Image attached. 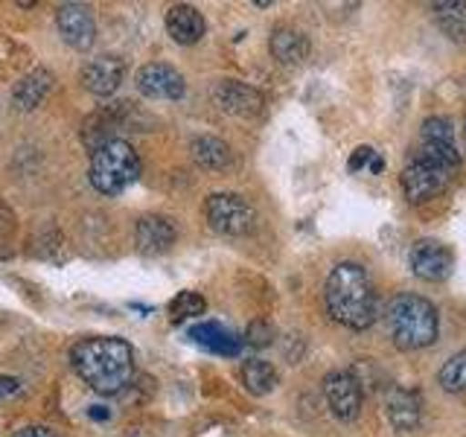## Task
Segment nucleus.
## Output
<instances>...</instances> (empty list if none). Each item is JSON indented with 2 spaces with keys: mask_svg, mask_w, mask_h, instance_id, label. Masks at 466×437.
<instances>
[{
  "mask_svg": "<svg viewBox=\"0 0 466 437\" xmlns=\"http://www.w3.org/2000/svg\"><path fill=\"white\" fill-rule=\"evenodd\" d=\"M242 382L248 391L254 393V397H266V393H271L277 388L280 376H277L274 364L262 361V359H251V361L242 364Z\"/></svg>",
  "mask_w": 466,
  "mask_h": 437,
  "instance_id": "4be33fe9",
  "label": "nucleus"
},
{
  "mask_svg": "<svg viewBox=\"0 0 466 437\" xmlns=\"http://www.w3.org/2000/svg\"><path fill=\"white\" fill-rule=\"evenodd\" d=\"M347 169H350V172H361V169H368V172H382V169H385V160L379 158V152L373 149V146H359V149H356L353 155H350Z\"/></svg>",
  "mask_w": 466,
  "mask_h": 437,
  "instance_id": "393cba45",
  "label": "nucleus"
},
{
  "mask_svg": "<svg viewBox=\"0 0 466 437\" xmlns=\"http://www.w3.org/2000/svg\"><path fill=\"white\" fill-rule=\"evenodd\" d=\"M268 50L280 65H300L303 58L309 56V38H306L300 29L277 26L271 33Z\"/></svg>",
  "mask_w": 466,
  "mask_h": 437,
  "instance_id": "6ab92c4d",
  "label": "nucleus"
},
{
  "mask_svg": "<svg viewBox=\"0 0 466 437\" xmlns=\"http://www.w3.org/2000/svg\"><path fill=\"white\" fill-rule=\"evenodd\" d=\"M137 91L146 99H181L187 85L184 76L167 62H152L137 70Z\"/></svg>",
  "mask_w": 466,
  "mask_h": 437,
  "instance_id": "f8f14e48",
  "label": "nucleus"
},
{
  "mask_svg": "<svg viewBox=\"0 0 466 437\" xmlns=\"http://www.w3.org/2000/svg\"><path fill=\"white\" fill-rule=\"evenodd\" d=\"M324 393L332 408V414L350 422L361 412V382L350 371H332L324 379Z\"/></svg>",
  "mask_w": 466,
  "mask_h": 437,
  "instance_id": "9b49d317",
  "label": "nucleus"
},
{
  "mask_svg": "<svg viewBox=\"0 0 466 437\" xmlns=\"http://www.w3.org/2000/svg\"><path fill=\"white\" fill-rule=\"evenodd\" d=\"M87 414H91L94 420H108V408H102V405H94V408H91V412H87Z\"/></svg>",
  "mask_w": 466,
  "mask_h": 437,
  "instance_id": "c85d7f7f",
  "label": "nucleus"
},
{
  "mask_svg": "<svg viewBox=\"0 0 466 437\" xmlns=\"http://www.w3.org/2000/svg\"><path fill=\"white\" fill-rule=\"evenodd\" d=\"M408 262H411V271L417 277L429 283H441L455 269V259H451V251L437 239H417L411 245V254H408Z\"/></svg>",
  "mask_w": 466,
  "mask_h": 437,
  "instance_id": "6e6552de",
  "label": "nucleus"
},
{
  "mask_svg": "<svg viewBox=\"0 0 466 437\" xmlns=\"http://www.w3.org/2000/svg\"><path fill=\"white\" fill-rule=\"evenodd\" d=\"M327 312L332 320L350 330H368L376 320V291L373 280L359 262H339L324 286Z\"/></svg>",
  "mask_w": 466,
  "mask_h": 437,
  "instance_id": "f03ea898",
  "label": "nucleus"
},
{
  "mask_svg": "<svg viewBox=\"0 0 466 437\" xmlns=\"http://www.w3.org/2000/svg\"><path fill=\"white\" fill-rule=\"evenodd\" d=\"M126 76V62L120 56H96L82 67V85L94 97H111Z\"/></svg>",
  "mask_w": 466,
  "mask_h": 437,
  "instance_id": "ddd939ff",
  "label": "nucleus"
},
{
  "mask_svg": "<svg viewBox=\"0 0 466 437\" xmlns=\"http://www.w3.org/2000/svg\"><path fill=\"white\" fill-rule=\"evenodd\" d=\"M208 310V300H204L198 291H181L178 298L169 303V315L172 320L178 324V320H187V318H198Z\"/></svg>",
  "mask_w": 466,
  "mask_h": 437,
  "instance_id": "b1692460",
  "label": "nucleus"
},
{
  "mask_svg": "<svg viewBox=\"0 0 466 437\" xmlns=\"http://www.w3.org/2000/svg\"><path fill=\"white\" fill-rule=\"evenodd\" d=\"M204 216L222 237H245L257 225V213L239 193H213L204 201Z\"/></svg>",
  "mask_w": 466,
  "mask_h": 437,
  "instance_id": "39448f33",
  "label": "nucleus"
},
{
  "mask_svg": "<svg viewBox=\"0 0 466 437\" xmlns=\"http://www.w3.org/2000/svg\"><path fill=\"white\" fill-rule=\"evenodd\" d=\"M385 414L397 432H414L422 420V402L414 391L408 388H390L385 393Z\"/></svg>",
  "mask_w": 466,
  "mask_h": 437,
  "instance_id": "4468645a",
  "label": "nucleus"
},
{
  "mask_svg": "<svg viewBox=\"0 0 466 437\" xmlns=\"http://www.w3.org/2000/svg\"><path fill=\"white\" fill-rule=\"evenodd\" d=\"M70 364L87 388L114 397L135 376V350L128 341L114 339V335H94V339L73 344Z\"/></svg>",
  "mask_w": 466,
  "mask_h": 437,
  "instance_id": "f257e3e1",
  "label": "nucleus"
},
{
  "mask_svg": "<svg viewBox=\"0 0 466 437\" xmlns=\"http://www.w3.org/2000/svg\"><path fill=\"white\" fill-rule=\"evenodd\" d=\"M56 26L73 50H91L96 41V21L82 4H62L56 9Z\"/></svg>",
  "mask_w": 466,
  "mask_h": 437,
  "instance_id": "9d476101",
  "label": "nucleus"
},
{
  "mask_svg": "<svg viewBox=\"0 0 466 437\" xmlns=\"http://www.w3.org/2000/svg\"><path fill=\"white\" fill-rule=\"evenodd\" d=\"M189 149H193L196 164L204 167V169L225 172V169L233 167V152H230V146H228L225 140H218V137H210V135L196 137Z\"/></svg>",
  "mask_w": 466,
  "mask_h": 437,
  "instance_id": "aec40b11",
  "label": "nucleus"
},
{
  "mask_svg": "<svg viewBox=\"0 0 466 437\" xmlns=\"http://www.w3.org/2000/svg\"><path fill=\"white\" fill-rule=\"evenodd\" d=\"M420 155L441 160L449 169L461 167V152L455 146V131L446 117H429L420 128Z\"/></svg>",
  "mask_w": 466,
  "mask_h": 437,
  "instance_id": "0eeeda50",
  "label": "nucleus"
},
{
  "mask_svg": "<svg viewBox=\"0 0 466 437\" xmlns=\"http://www.w3.org/2000/svg\"><path fill=\"white\" fill-rule=\"evenodd\" d=\"M455 169H449L441 160H434L429 155H417L414 160H408V167L402 169V193L411 204H422L434 198L437 193H443L449 187Z\"/></svg>",
  "mask_w": 466,
  "mask_h": 437,
  "instance_id": "423d86ee",
  "label": "nucleus"
},
{
  "mask_svg": "<svg viewBox=\"0 0 466 437\" xmlns=\"http://www.w3.org/2000/svg\"><path fill=\"white\" fill-rule=\"evenodd\" d=\"M167 33L178 44H198L204 33H208V24H204L201 12L196 6L178 4L167 12Z\"/></svg>",
  "mask_w": 466,
  "mask_h": 437,
  "instance_id": "a211bd4d",
  "label": "nucleus"
},
{
  "mask_svg": "<svg viewBox=\"0 0 466 437\" xmlns=\"http://www.w3.org/2000/svg\"><path fill=\"white\" fill-rule=\"evenodd\" d=\"M189 339L201 344L204 350H210L216 356H239L242 339L237 332H230L228 327L216 324V320H201L193 330H189Z\"/></svg>",
  "mask_w": 466,
  "mask_h": 437,
  "instance_id": "f3484780",
  "label": "nucleus"
},
{
  "mask_svg": "<svg viewBox=\"0 0 466 437\" xmlns=\"http://www.w3.org/2000/svg\"><path fill=\"white\" fill-rule=\"evenodd\" d=\"M463 143H466V117H463Z\"/></svg>",
  "mask_w": 466,
  "mask_h": 437,
  "instance_id": "c756f323",
  "label": "nucleus"
},
{
  "mask_svg": "<svg viewBox=\"0 0 466 437\" xmlns=\"http://www.w3.org/2000/svg\"><path fill=\"white\" fill-rule=\"evenodd\" d=\"M12 437H58L53 429H47V426H24V429H18Z\"/></svg>",
  "mask_w": 466,
  "mask_h": 437,
  "instance_id": "bb28decb",
  "label": "nucleus"
},
{
  "mask_svg": "<svg viewBox=\"0 0 466 437\" xmlns=\"http://www.w3.org/2000/svg\"><path fill=\"white\" fill-rule=\"evenodd\" d=\"M53 82H56V76H53L47 67L29 70L26 76H21L18 82H15V87H12V102L21 111H33V108L41 106L44 99H47V94L53 91Z\"/></svg>",
  "mask_w": 466,
  "mask_h": 437,
  "instance_id": "2eb2a0df",
  "label": "nucleus"
},
{
  "mask_svg": "<svg viewBox=\"0 0 466 437\" xmlns=\"http://www.w3.org/2000/svg\"><path fill=\"white\" fill-rule=\"evenodd\" d=\"M388 332L400 350L431 347L441 335V318L429 298L422 295H397L388 303Z\"/></svg>",
  "mask_w": 466,
  "mask_h": 437,
  "instance_id": "7ed1b4c3",
  "label": "nucleus"
},
{
  "mask_svg": "<svg viewBox=\"0 0 466 437\" xmlns=\"http://www.w3.org/2000/svg\"><path fill=\"white\" fill-rule=\"evenodd\" d=\"M21 391V382L15 376H0V400H6L12 397V393H18Z\"/></svg>",
  "mask_w": 466,
  "mask_h": 437,
  "instance_id": "cd10ccee",
  "label": "nucleus"
},
{
  "mask_svg": "<svg viewBox=\"0 0 466 437\" xmlns=\"http://www.w3.org/2000/svg\"><path fill=\"white\" fill-rule=\"evenodd\" d=\"M434 21L443 29V36L451 38L455 44L466 41V4L463 0H443V4H434Z\"/></svg>",
  "mask_w": 466,
  "mask_h": 437,
  "instance_id": "412c9836",
  "label": "nucleus"
},
{
  "mask_svg": "<svg viewBox=\"0 0 466 437\" xmlns=\"http://www.w3.org/2000/svg\"><path fill=\"white\" fill-rule=\"evenodd\" d=\"M437 382L449 393H461L466 391V350L451 356L441 371H437Z\"/></svg>",
  "mask_w": 466,
  "mask_h": 437,
  "instance_id": "5701e85b",
  "label": "nucleus"
},
{
  "mask_svg": "<svg viewBox=\"0 0 466 437\" xmlns=\"http://www.w3.org/2000/svg\"><path fill=\"white\" fill-rule=\"evenodd\" d=\"M140 178V158L128 140L111 137L91 155V184L102 196H120Z\"/></svg>",
  "mask_w": 466,
  "mask_h": 437,
  "instance_id": "20e7f679",
  "label": "nucleus"
},
{
  "mask_svg": "<svg viewBox=\"0 0 466 437\" xmlns=\"http://www.w3.org/2000/svg\"><path fill=\"white\" fill-rule=\"evenodd\" d=\"M178 230L167 216H143L137 222V248L143 254H164L175 245Z\"/></svg>",
  "mask_w": 466,
  "mask_h": 437,
  "instance_id": "dca6fc26",
  "label": "nucleus"
},
{
  "mask_svg": "<svg viewBox=\"0 0 466 437\" xmlns=\"http://www.w3.org/2000/svg\"><path fill=\"white\" fill-rule=\"evenodd\" d=\"M210 97L218 111L233 114V117H257L262 111V106H266V97H262L257 87L237 82V79L216 82Z\"/></svg>",
  "mask_w": 466,
  "mask_h": 437,
  "instance_id": "1a4fd4ad",
  "label": "nucleus"
},
{
  "mask_svg": "<svg viewBox=\"0 0 466 437\" xmlns=\"http://www.w3.org/2000/svg\"><path fill=\"white\" fill-rule=\"evenodd\" d=\"M271 339H274V330L266 324V320H254L245 335V341L251 347H266V344H271Z\"/></svg>",
  "mask_w": 466,
  "mask_h": 437,
  "instance_id": "a878e982",
  "label": "nucleus"
}]
</instances>
